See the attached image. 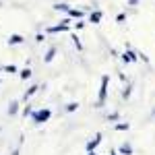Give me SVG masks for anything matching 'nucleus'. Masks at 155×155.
Here are the masks:
<instances>
[{"label": "nucleus", "instance_id": "nucleus-23", "mask_svg": "<svg viewBox=\"0 0 155 155\" xmlns=\"http://www.w3.org/2000/svg\"><path fill=\"white\" fill-rule=\"evenodd\" d=\"M31 112H33V110H31L29 106H25V107H23V116H31Z\"/></svg>", "mask_w": 155, "mask_h": 155}, {"label": "nucleus", "instance_id": "nucleus-8", "mask_svg": "<svg viewBox=\"0 0 155 155\" xmlns=\"http://www.w3.org/2000/svg\"><path fill=\"white\" fill-rule=\"evenodd\" d=\"M66 17H71V19H77V21H81V19L85 17V11H83V8H72V6H71V11L66 12Z\"/></svg>", "mask_w": 155, "mask_h": 155}, {"label": "nucleus", "instance_id": "nucleus-20", "mask_svg": "<svg viewBox=\"0 0 155 155\" xmlns=\"http://www.w3.org/2000/svg\"><path fill=\"white\" fill-rule=\"evenodd\" d=\"M120 120V114L118 112H112V114H107V122H118Z\"/></svg>", "mask_w": 155, "mask_h": 155}, {"label": "nucleus", "instance_id": "nucleus-31", "mask_svg": "<svg viewBox=\"0 0 155 155\" xmlns=\"http://www.w3.org/2000/svg\"><path fill=\"white\" fill-rule=\"evenodd\" d=\"M0 72H2V68H0Z\"/></svg>", "mask_w": 155, "mask_h": 155}, {"label": "nucleus", "instance_id": "nucleus-27", "mask_svg": "<svg viewBox=\"0 0 155 155\" xmlns=\"http://www.w3.org/2000/svg\"><path fill=\"white\" fill-rule=\"evenodd\" d=\"M110 155H118V151L116 149H110Z\"/></svg>", "mask_w": 155, "mask_h": 155}, {"label": "nucleus", "instance_id": "nucleus-12", "mask_svg": "<svg viewBox=\"0 0 155 155\" xmlns=\"http://www.w3.org/2000/svg\"><path fill=\"white\" fill-rule=\"evenodd\" d=\"M52 8H54L56 12H64V15H66V12L71 11V4H66V2H58V4H54Z\"/></svg>", "mask_w": 155, "mask_h": 155}, {"label": "nucleus", "instance_id": "nucleus-26", "mask_svg": "<svg viewBox=\"0 0 155 155\" xmlns=\"http://www.w3.org/2000/svg\"><path fill=\"white\" fill-rule=\"evenodd\" d=\"M139 2H141V0H128V4H130V6H139Z\"/></svg>", "mask_w": 155, "mask_h": 155}, {"label": "nucleus", "instance_id": "nucleus-3", "mask_svg": "<svg viewBox=\"0 0 155 155\" xmlns=\"http://www.w3.org/2000/svg\"><path fill=\"white\" fill-rule=\"evenodd\" d=\"M64 31H71V17H64L60 21V25L46 27V33H64Z\"/></svg>", "mask_w": 155, "mask_h": 155}, {"label": "nucleus", "instance_id": "nucleus-15", "mask_svg": "<svg viewBox=\"0 0 155 155\" xmlns=\"http://www.w3.org/2000/svg\"><path fill=\"white\" fill-rule=\"evenodd\" d=\"M128 128H130L128 122H118V124H114V130H118V132H124V130H128Z\"/></svg>", "mask_w": 155, "mask_h": 155}, {"label": "nucleus", "instance_id": "nucleus-22", "mask_svg": "<svg viewBox=\"0 0 155 155\" xmlns=\"http://www.w3.org/2000/svg\"><path fill=\"white\" fill-rule=\"evenodd\" d=\"M116 21H118V23H124V21H126V15H124V12H120L118 17H116Z\"/></svg>", "mask_w": 155, "mask_h": 155}, {"label": "nucleus", "instance_id": "nucleus-21", "mask_svg": "<svg viewBox=\"0 0 155 155\" xmlns=\"http://www.w3.org/2000/svg\"><path fill=\"white\" fill-rule=\"evenodd\" d=\"M137 56H139V60H143V62H149V56H147V54H143V52H139Z\"/></svg>", "mask_w": 155, "mask_h": 155}, {"label": "nucleus", "instance_id": "nucleus-9", "mask_svg": "<svg viewBox=\"0 0 155 155\" xmlns=\"http://www.w3.org/2000/svg\"><path fill=\"white\" fill-rule=\"evenodd\" d=\"M101 19H104V12H101V11H91V15H89V23L99 25V23H101Z\"/></svg>", "mask_w": 155, "mask_h": 155}, {"label": "nucleus", "instance_id": "nucleus-13", "mask_svg": "<svg viewBox=\"0 0 155 155\" xmlns=\"http://www.w3.org/2000/svg\"><path fill=\"white\" fill-rule=\"evenodd\" d=\"M19 107H21L19 101H11V104H8V110H6L8 116H17V114H19Z\"/></svg>", "mask_w": 155, "mask_h": 155}, {"label": "nucleus", "instance_id": "nucleus-30", "mask_svg": "<svg viewBox=\"0 0 155 155\" xmlns=\"http://www.w3.org/2000/svg\"><path fill=\"white\" fill-rule=\"evenodd\" d=\"M0 6H2V2H0Z\"/></svg>", "mask_w": 155, "mask_h": 155}, {"label": "nucleus", "instance_id": "nucleus-18", "mask_svg": "<svg viewBox=\"0 0 155 155\" xmlns=\"http://www.w3.org/2000/svg\"><path fill=\"white\" fill-rule=\"evenodd\" d=\"M2 72H8V74H15V72H19V68L15 66V64H8V66H4Z\"/></svg>", "mask_w": 155, "mask_h": 155}, {"label": "nucleus", "instance_id": "nucleus-11", "mask_svg": "<svg viewBox=\"0 0 155 155\" xmlns=\"http://www.w3.org/2000/svg\"><path fill=\"white\" fill-rule=\"evenodd\" d=\"M56 52H58V50H56V46H50L48 52H46V56H44V62H46V64H50L52 60L56 58Z\"/></svg>", "mask_w": 155, "mask_h": 155}, {"label": "nucleus", "instance_id": "nucleus-16", "mask_svg": "<svg viewBox=\"0 0 155 155\" xmlns=\"http://www.w3.org/2000/svg\"><path fill=\"white\" fill-rule=\"evenodd\" d=\"M130 95H132V85H130V83H126V87L122 89V99H128Z\"/></svg>", "mask_w": 155, "mask_h": 155}, {"label": "nucleus", "instance_id": "nucleus-25", "mask_svg": "<svg viewBox=\"0 0 155 155\" xmlns=\"http://www.w3.org/2000/svg\"><path fill=\"white\" fill-rule=\"evenodd\" d=\"M46 39V33H37L35 35V41H44Z\"/></svg>", "mask_w": 155, "mask_h": 155}, {"label": "nucleus", "instance_id": "nucleus-17", "mask_svg": "<svg viewBox=\"0 0 155 155\" xmlns=\"http://www.w3.org/2000/svg\"><path fill=\"white\" fill-rule=\"evenodd\" d=\"M71 39H72V44L77 46V50H83V44H81V39H79L77 33H71Z\"/></svg>", "mask_w": 155, "mask_h": 155}, {"label": "nucleus", "instance_id": "nucleus-5", "mask_svg": "<svg viewBox=\"0 0 155 155\" xmlns=\"http://www.w3.org/2000/svg\"><path fill=\"white\" fill-rule=\"evenodd\" d=\"M120 58H122L124 64H132V62H137V60H139V56H137V52H132L130 48H126V50H124V54H122Z\"/></svg>", "mask_w": 155, "mask_h": 155}, {"label": "nucleus", "instance_id": "nucleus-10", "mask_svg": "<svg viewBox=\"0 0 155 155\" xmlns=\"http://www.w3.org/2000/svg\"><path fill=\"white\" fill-rule=\"evenodd\" d=\"M39 89H41V85H31V87H29V89H27V91L23 93V99H25V101H27V99H31V97L35 95Z\"/></svg>", "mask_w": 155, "mask_h": 155}, {"label": "nucleus", "instance_id": "nucleus-2", "mask_svg": "<svg viewBox=\"0 0 155 155\" xmlns=\"http://www.w3.org/2000/svg\"><path fill=\"white\" fill-rule=\"evenodd\" d=\"M29 118H31V122H33V124H44V122H48V120L52 118V110H48V107L33 110Z\"/></svg>", "mask_w": 155, "mask_h": 155}, {"label": "nucleus", "instance_id": "nucleus-24", "mask_svg": "<svg viewBox=\"0 0 155 155\" xmlns=\"http://www.w3.org/2000/svg\"><path fill=\"white\" fill-rule=\"evenodd\" d=\"M85 27V21L83 19H81V21H77V23H74V29H83Z\"/></svg>", "mask_w": 155, "mask_h": 155}, {"label": "nucleus", "instance_id": "nucleus-14", "mask_svg": "<svg viewBox=\"0 0 155 155\" xmlns=\"http://www.w3.org/2000/svg\"><path fill=\"white\" fill-rule=\"evenodd\" d=\"M31 74H33V72H31V68H29V66H25L23 71H19V77H21L23 81H27V79H31Z\"/></svg>", "mask_w": 155, "mask_h": 155}, {"label": "nucleus", "instance_id": "nucleus-4", "mask_svg": "<svg viewBox=\"0 0 155 155\" xmlns=\"http://www.w3.org/2000/svg\"><path fill=\"white\" fill-rule=\"evenodd\" d=\"M99 145H101V132H97L91 141H87V145H85V151H87V153H91V151H95Z\"/></svg>", "mask_w": 155, "mask_h": 155}, {"label": "nucleus", "instance_id": "nucleus-29", "mask_svg": "<svg viewBox=\"0 0 155 155\" xmlns=\"http://www.w3.org/2000/svg\"><path fill=\"white\" fill-rule=\"evenodd\" d=\"M87 155H95V151H91V153H87Z\"/></svg>", "mask_w": 155, "mask_h": 155}, {"label": "nucleus", "instance_id": "nucleus-6", "mask_svg": "<svg viewBox=\"0 0 155 155\" xmlns=\"http://www.w3.org/2000/svg\"><path fill=\"white\" fill-rule=\"evenodd\" d=\"M21 44H25V37L21 33H11L8 35V46H21Z\"/></svg>", "mask_w": 155, "mask_h": 155}, {"label": "nucleus", "instance_id": "nucleus-7", "mask_svg": "<svg viewBox=\"0 0 155 155\" xmlns=\"http://www.w3.org/2000/svg\"><path fill=\"white\" fill-rule=\"evenodd\" d=\"M118 155H134V147L130 143H122L118 147Z\"/></svg>", "mask_w": 155, "mask_h": 155}, {"label": "nucleus", "instance_id": "nucleus-28", "mask_svg": "<svg viewBox=\"0 0 155 155\" xmlns=\"http://www.w3.org/2000/svg\"><path fill=\"white\" fill-rule=\"evenodd\" d=\"M12 155H19V149H15V151H12Z\"/></svg>", "mask_w": 155, "mask_h": 155}, {"label": "nucleus", "instance_id": "nucleus-19", "mask_svg": "<svg viewBox=\"0 0 155 155\" xmlns=\"http://www.w3.org/2000/svg\"><path fill=\"white\" fill-rule=\"evenodd\" d=\"M79 110V101H71V104H66V112H77Z\"/></svg>", "mask_w": 155, "mask_h": 155}, {"label": "nucleus", "instance_id": "nucleus-1", "mask_svg": "<svg viewBox=\"0 0 155 155\" xmlns=\"http://www.w3.org/2000/svg\"><path fill=\"white\" fill-rule=\"evenodd\" d=\"M107 89H110V74H104L99 81V93H97L95 107H104L107 101Z\"/></svg>", "mask_w": 155, "mask_h": 155}]
</instances>
